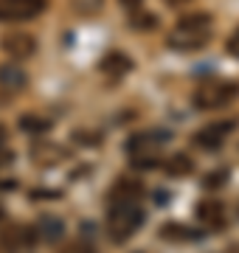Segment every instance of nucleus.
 Wrapping results in <instances>:
<instances>
[{"mask_svg":"<svg viewBox=\"0 0 239 253\" xmlns=\"http://www.w3.org/2000/svg\"><path fill=\"white\" fill-rule=\"evenodd\" d=\"M208 42H211V17L208 14H189V17L177 20L175 31L166 37V45L180 54L200 51Z\"/></svg>","mask_w":239,"mask_h":253,"instance_id":"nucleus-1","label":"nucleus"},{"mask_svg":"<svg viewBox=\"0 0 239 253\" xmlns=\"http://www.w3.org/2000/svg\"><path fill=\"white\" fill-rule=\"evenodd\" d=\"M144 219L147 214L138 206V200H113L107 211V234L116 245H124L141 231Z\"/></svg>","mask_w":239,"mask_h":253,"instance_id":"nucleus-2","label":"nucleus"},{"mask_svg":"<svg viewBox=\"0 0 239 253\" xmlns=\"http://www.w3.org/2000/svg\"><path fill=\"white\" fill-rule=\"evenodd\" d=\"M172 141L169 129H144L127 141V152L132 155V163L138 169H149L152 163H158V152Z\"/></svg>","mask_w":239,"mask_h":253,"instance_id":"nucleus-3","label":"nucleus"},{"mask_svg":"<svg viewBox=\"0 0 239 253\" xmlns=\"http://www.w3.org/2000/svg\"><path fill=\"white\" fill-rule=\"evenodd\" d=\"M234 99H239V84L225 79H208L202 82L194 90V107L197 110H220L225 104H231Z\"/></svg>","mask_w":239,"mask_h":253,"instance_id":"nucleus-4","label":"nucleus"},{"mask_svg":"<svg viewBox=\"0 0 239 253\" xmlns=\"http://www.w3.org/2000/svg\"><path fill=\"white\" fill-rule=\"evenodd\" d=\"M237 129V121L228 118V121H214V124H205L202 129H197L192 135V144L197 149H205V152H214V149H220L225 141L231 138V132Z\"/></svg>","mask_w":239,"mask_h":253,"instance_id":"nucleus-5","label":"nucleus"},{"mask_svg":"<svg viewBox=\"0 0 239 253\" xmlns=\"http://www.w3.org/2000/svg\"><path fill=\"white\" fill-rule=\"evenodd\" d=\"M48 9V0H0V23H26Z\"/></svg>","mask_w":239,"mask_h":253,"instance_id":"nucleus-6","label":"nucleus"},{"mask_svg":"<svg viewBox=\"0 0 239 253\" xmlns=\"http://www.w3.org/2000/svg\"><path fill=\"white\" fill-rule=\"evenodd\" d=\"M0 48L11 56V59H28V56L37 54V40L28 34V31H9L0 40Z\"/></svg>","mask_w":239,"mask_h":253,"instance_id":"nucleus-7","label":"nucleus"},{"mask_svg":"<svg viewBox=\"0 0 239 253\" xmlns=\"http://www.w3.org/2000/svg\"><path fill=\"white\" fill-rule=\"evenodd\" d=\"M194 214H197V219H200L202 225H208V228L225 225V208H222L220 200H202V203H197Z\"/></svg>","mask_w":239,"mask_h":253,"instance_id":"nucleus-8","label":"nucleus"},{"mask_svg":"<svg viewBox=\"0 0 239 253\" xmlns=\"http://www.w3.org/2000/svg\"><path fill=\"white\" fill-rule=\"evenodd\" d=\"M37 234L42 242L48 245H56V242H62L65 239V222L56 214H42L37 222Z\"/></svg>","mask_w":239,"mask_h":253,"instance_id":"nucleus-9","label":"nucleus"},{"mask_svg":"<svg viewBox=\"0 0 239 253\" xmlns=\"http://www.w3.org/2000/svg\"><path fill=\"white\" fill-rule=\"evenodd\" d=\"M99 68L107 73V76H124V73L132 71V59H129L124 51H107V54L101 56Z\"/></svg>","mask_w":239,"mask_h":253,"instance_id":"nucleus-10","label":"nucleus"},{"mask_svg":"<svg viewBox=\"0 0 239 253\" xmlns=\"http://www.w3.org/2000/svg\"><path fill=\"white\" fill-rule=\"evenodd\" d=\"M26 73L20 71L17 65H0V87L3 90H11V93H17L26 87Z\"/></svg>","mask_w":239,"mask_h":253,"instance_id":"nucleus-11","label":"nucleus"},{"mask_svg":"<svg viewBox=\"0 0 239 253\" xmlns=\"http://www.w3.org/2000/svg\"><path fill=\"white\" fill-rule=\"evenodd\" d=\"M160 236L169 239V242H197L202 234L200 231H192V228H186V225H177V222H166L160 228Z\"/></svg>","mask_w":239,"mask_h":253,"instance_id":"nucleus-12","label":"nucleus"},{"mask_svg":"<svg viewBox=\"0 0 239 253\" xmlns=\"http://www.w3.org/2000/svg\"><path fill=\"white\" fill-rule=\"evenodd\" d=\"M141 194H144V186H141L138 180H127V177H124V180L116 183L110 203L113 200H141Z\"/></svg>","mask_w":239,"mask_h":253,"instance_id":"nucleus-13","label":"nucleus"},{"mask_svg":"<svg viewBox=\"0 0 239 253\" xmlns=\"http://www.w3.org/2000/svg\"><path fill=\"white\" fill-rule=\"evenodd\" d=\"M192 169H194V163L186 155H172L166 161V174L169 177H186V174H192Z\"/></svg>","mask_w":239,"mask_h":253,"instance_id":"nucleus-14","label":"nucleus"},{"mask_svg":"<svg viewBox=\"0 0 239 253\" xmlns=\"http://www.w3.org/2000/svg\"><path fill=\"white\" fill-rule=\"evenodd\" d=\"M20 129H26V132H48L51 121H45L40 116H23L20 118Z\"/></svg>","mask_w":239,"mask_h":253,"instance_id":"nucleus-15","label":"nucleus"},{"mask_svg":"<svg viewBox=\"0 0 239 253\" xmlns=\"http://www.w3.org/2000/svg\"><path fill=\"white\" fill-rule=\"evenodd\" d=\"M132 23L138 28H155L158 26V17L155 14H147V17H132Z\"/></svg>","mask_w":239,"mask_h":253,"instance_id":"nucleus-16","label":"nucleus"},{"mask_svg":"<svg viewBox=\"0 0 239 253\" xmlns=\"http://www.w3.org/2000/svg\"><path fill=\"white\" fill-rule=\"evenodd\" d=\"M228 180V172H217V174H211L208 180H205V189H217L220 183H225Z\"/></svg>","mask_w":239,"mask_h":253,"instance_id":"nucleus-17","label":"nucleus"},{"mask_svg":"<svg viewBox=\"0 0 239 253\" xmlns=\"http://www.w3.org/2000/svg\"><path fill=\"white\" fill-rule=\"evenodd\" d=\"M228 54L231 56H239V28L231 34V40H228Z\"/></svg>","mask_w":239,"mask_h":253,"instance_id":"nucleus-18","label":"nucleus"},{"mask_svg":"<svg viewBox=\"0 0 239 253\" xmlns=\"http://www.w3.org/2000/svg\"><path fill=\"white\" fill-rule=\"evenodd\" d=\"M121 6H124V9H129V11H138L141 9V3H144V0H119Z\"/></svg>","mask_w":239,"mask_h":253,"instance_id":"nucleus-19","label":"nucleus"},{"mask_svg":"<svg viewBox=\"0 0 239 253\" xmlns=\"http://www.w3.org/2000/svg\"><path fill=\"white\" fill-rule=\"evenodd\" d=\"M166 6H172V9H180V6H186V3H192V0H163Z\"/></svg>","mask_w":239,"mask_h":253,"instance_id":"nucleus-20","label":"nucleus"},{"mask_svg":"<svg viewBox=\"0 0 239 253\" xmlns=\"http://www.w3.org/2000/svg\"><path fill=\"white\" fill-rule=\"evenodd\" d=\"M0 146H6V126L0 124Z\"/></svg>","mask_w":239,"mask_h":253,"instance_id":"nucleus-21","label":"nucleus"}]
</instances>
